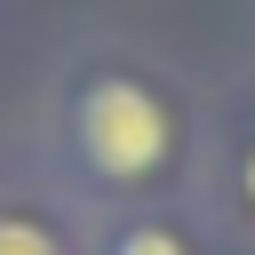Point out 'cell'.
Returning a JSON list of instances; mask_svg holds the SVG:
<instances>
[{
	"mask_svg": "<svg viewBox=\"0 0 255 255\" xmlns=\"http://www.w3.org/2000/svg\"><path fill=\"white\" fill-rule=\"evenodd\" d=\"M0 255H64L32 215H0Z\"/></svg>",
	"mask_w": 255,
	"mask_h": 255,
	"instance_id": "cell-2",
	"label": "cell"
},
{
	"mask_svg": "<svg viewBox=\"0 0 255 255\" xmlns=\"http://www.w3.org/2000/svg\"><path fill=\"white\" fill-rule=\"evenodd\" d=\"M72 128H80L88 167L112 175V183H143V175L167 159V112H159V96H151L143 80H120V72L96 80V88L80 96Z\"/></svg>",
	"mask_w": 255,
	"mask_h": 255,
	"instance_id": "cell-1",
	"label": "cell"
},
{
	"mask_svg": "<svg viewBox=\"0 0 255 255\" xmlns=\"http://www.w3.org/2000/svg\"><path fill=\"white\" fill-rule=\"evenodd\" d=\"M247 199H255V151H247Z\"/></svg>",
	"mask_w": 255,
	"mask_h": 255,
	"instance_id": "cell-4",
	"label": "cell"
},
{
	"mask_svg": "<svg viewBox=\"0 0 255 255\" xmlns=\"http://www.w3.org/2000/svg\"><path fill=\"white\" fill-rule=\"evenodd\" d=\"M112 255H183V239L175 231H159V223H135V231H120V247Z\"/></svg>",
	"mask_w": 255,
	"mask_h": 255,
	"instance_id": "cell-3",
	"label": "cell"
}]
</instances>
